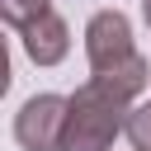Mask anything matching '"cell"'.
<instances>
[{"instance_id":"cell-1","label":"cell","mask_w":151,"mask_h":151,"mask_svg":"<svg viewBox=\"0 0 151 151\" xmlns=\"http://www.w3.org/2000/svg\"><path fill=\"white\" fill-rule=\"evenodd\" d=\"M85 61H90V76L113 85L118 94L137 99L146 85H151V57L137 52L132 42V24L123 9H99L90 14L85 24Z\"/></svg>"},{"instance_id":"cell-2","label":"cell","mask_w":151,"mask_h":151,"mask_svg":"<svg viewBox=\"0 0 151 151\" xmlns=\"http://www.w3.org/2000/svg\"><path fill=\"white\" fill-rule=\"evenodd\" d=\"M127 109H132L127 94H118L113 85H104V80L90 76L71 94L66 127H61V146L57 151H113L118 132L127 127Z\"/></svg>"},{"instance_id":"cell-3","label":"cell","mask_w":151,"mask_h":151,"mask_svg":"<svg viewBox=\"0 0 151 151\" xmlns=\"http://www.w3.org/2000/svg\"><path fill=\"white\" fill-rule=\"evenodd\" d=\"M66 109H71V94H33V99H24V109L14 113V142L24 151H57L61 127H66Z\"/></svg>"},{"instance_id":"cell-4","label":"cell","mask_w":151,"mask_h":151,"mask_svg":"<svg viewBox=\"0 0 151 151\" xmlns=\"http://www.w3.org/2000/svg\"><path fill=\"white\" fill-rule=\"evenodd\" d=\"M19 42H24V52H28L33 66H57V61L71 52V24L47 5V9H38L28 24H19Z\"/></svg>"},{"instance_id":"cell-5","label":"cell","mask_w":151,"mask_h":151,"mask_svg":"<svg viewBox=\"0 0 151 151\" xmlns=\"http://www.w3.org/2000/svg\"><path fill=\"white\" fill-rule=\"evenodd\" d=\"M123 137L132 142V151H151V99L127 109V127H123Z\"/></svg>"},{"instance_id":"cell-6","label":"cell","mask_w":151,"mask_h":151,"mask_svg":"<svg viewBox=\"0 0 151 151\" xmlns=\"http://www.w3.org/2000/svg\"><path fill=\"white\" fill-rule=\"evenodd\" d=\"M47 5H52V0H0V14H5V24L19 28V24H28L38 9H47Z\"/></svg>"},{"instance_id":"cell-7","label":"cell","mask_w":151,"mask_h":151,"mask_svg":"<svg viewBox=\"0 0 151 151\" xmlns=\"http://www.w3.org/2000/svg\"><path fill=\"white\" fill-rule=\"evenodd\" d=\"M142 19H146V28H151V0H142Z\"/></svg>"}]
</instances>
